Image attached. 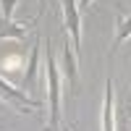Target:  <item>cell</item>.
<instances>
[{"label": "cell", "instance_id": "6da1fadb", "mask_svg": "<svg viewBox=\"0 0 131 131\" xmlns=\"http://www.w3.org/2000/svg\"><path fill=\"white\" fill-rule=\"evenodd\" d=\"M45 81H47V102H50V121L45 126L58 128L60 126V73L55 58H52L50 42H47V55H45Z\"/></svg>", "mask_w": 131, "mask_h": 131}, {"label": "cell", "instance_id": "7a4b0ae2", "mask_svg": "<svg viewBox=\"0 0 131 131\" xmlns=\"http://www.w3.org/2000/svg\"><path fill=\"white\" fill-rule=\"evenodd\" d=\"M0 100H3L5 105H10L13 110L18 113H29V110H42L45 107V102L42 100H34V97H29L26 92H21V89H13L8 81L0 79Z\"/></svg>", "mask_w": 131, "mask_h": 131}, {"label": "cell", "instance_id": "3957f363", "mask_svg": "<svg viewBox=\"0 0 131 131\" xmlns=\"http://www.w3.org/2000/svg\"><path fill=\"white\" fill-rule=\"evenodd\" d=\"M63 8V24H66V34H71V45L76 58H81V16H79V5L76 0H60Z\"/></svg>", "mask_w": 131, "mask_h": 131}, {"label": "cell", "instance_id": "277c9868", "mask_svg": "<svg viewBox=\"0 0 131 131\" xmlns=\"http://www.w3.org/2000/svg\"><path fill=\"white\" fill-rule=\"evenodd\" d=\"M39 47H42V39H39V34H34V42H31V55H29V66H26V73H24V89H34V76H37Z\"/></svg>", "mask_w": 131, "mask_h": 131}, {"label": "cell", "instance_id": "5b68a950", "mask_svg": "<svg viewBox=\"0 0 131 131\" xmlns=\"http://www.w3.org/2000/svg\"><path fill=\"white\" fill-rule=\"evenodd\" d=\"M128 37H131V16L118 13V16H115V39H113V47H110V58L115 55V50L121 47Z\"/></svg>", "mask_w": 131, "mask_h": 131}, {"label": "cell", "instance_id": "8992f818", "mask_svg": "<svg viewBox=\"0 0 131 131\" xmlns=\"http://www.w3.org/2000/svg\"><path fill=\"white\" fill-rule=\"evenodd\" d=\"M63 60H66V73H68V81L71 86H76L79 81V68H76V52H73V45L68 42V34H66V42H63Z\"/></svg>", "mask_w": 131, "mask_h": 131}, {"label": "cell", "instance_id": "52a82bcc", "mask_svg": "<svg viewBox=\"0 0 131 131\" xmlns=\"http://www.w3.org/2000/svg\"><path fill=\"white\" fill-rule=\"evenodd\" d=\"M102 131H113V79L105 81V105H102Z\"/></svg>", "mask_w": 131, "mask_h": 131}, {"label": "cell", "instance_id": "ba28073f", "mask_svg": "<svg viewBox=\"0 0 131 131\" xmlns=\"http://www.w3.org/2000/svg\"><path fill=\"white\" fill-rule=\"evenodd\" d=\"M0 37H5V39H26V24L5 21L0 16Z\"/></svg>", "mask_w": 131, "mask_h": 131}, {"label": "cell", "instance_id": "9c48e42d", "mask_svg": "<svg viewBox=\"0 0 131 131\" xmlns=\"http://www.w3.org/2000/svg\"><path fill=\"white\" fill-rule=\"evenodd\" d=\"M18 0H0V16H3L5 21H10V16H13V8H16Z\"/></svg>", "mask_w": 131, "mask_h": 131}, {"label": "cell", "instance_id": "30bf717a", "mask_svg": "<svg viewBox=\"0 0 131 131\" xmlns=\"http://www.w3.org/2000/svg\"><path fill=\"white\" fill-rule=\"evenodd\" d=\"M45 5H47V0H37V18H34V24L42 18V13H45Z\"/></svg>", "mask_w": 131, "mask_h": 131}, {"label": "cell", "instance_id": "8fae6325", "mask_svg": "<svg viewBox=\"0 0 131 131\" xmlns=\"http://www.w3.org/2000/svg\"><path fill=\"white\" fill-rule=\"evenodd\" d=\"M76 5H79V10H86L92 5V0H76Z\"/></svg>", "mask_w": 131, "mask_h": 131}, {"label": "cell", "instance_id": "7c38bea8", "mask_svg": "<svg viewBox=\"0 0 131 131\" xmlns=\"http://www.w3.org/2000/svg\"><path fill=\"white\" fill-rule=\"evenodd\" d=\"M45 131H60V126H58V128H50V126H45Z\"/></svg>", "mask_w": 131, "mask_h": 131}]
</instances>
